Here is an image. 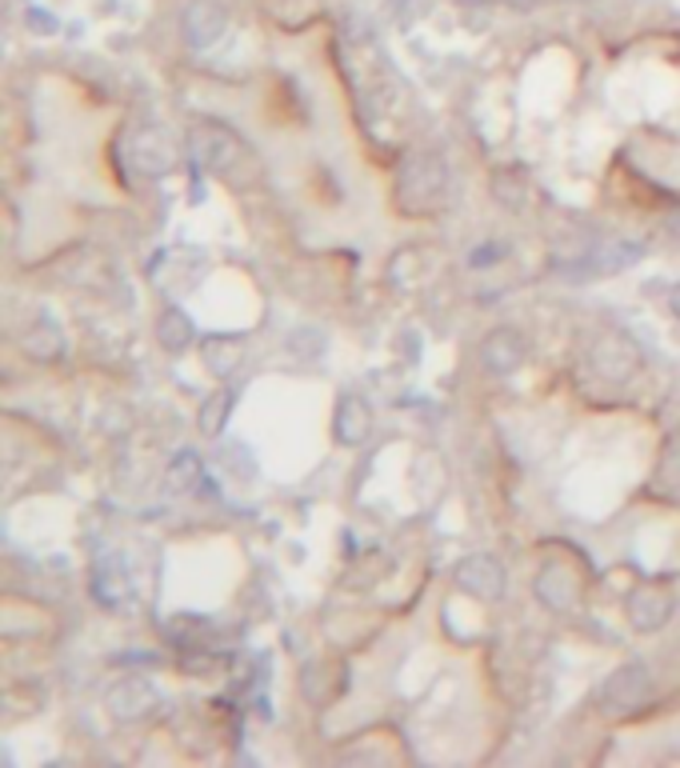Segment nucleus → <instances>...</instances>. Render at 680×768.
<instances>
[{
	"label": "nucleus",
	"instance_id": "nucleus-6",
	"mask_svg": "<svg viewBox=\"0 0 680 768\" xmlns=\"http://www.w3.org/2000/svg\"><path fill=\"white\" fill-rule=\"evenodd\" d=\"M224 33H229V9L220 0H188L185 9H180V41L188 48L205 53Z\"/></svg>",
	"mask_w": 680,
	"mask_h": 768
},
{
	"label": "nucleus",
	"instance_id": "nucleus-22",
	"mask_svg": "<svg viewBox=\"0 0 680 768\" xmlns=\"http://www.w3.org/2000/svg\"><path fill=\"white\" fill-rule=\"evenodd\" d=\"M24 21H29V29H36L41 36L56 33V21H53V17H48L44 9H29V12H24Z\"/></svg>",
	"mask_w": 680,
	"mask_h": 768
},
{
	"label": "nucleus",
	"instance_id": "nucleus-18",
	"mask_svg": "<svg viewBox=\"0 0 680 768\" xmlns=\"http://www.w3.org/2000/svg\"><path fill=\"white\" fill-rule=\"evenodd\" d=\"M340 684H332V665L329 660H308L300 672V696L312 704H325L329 696H337Z\"/></svg>",
	"mask_w": 680,
	"mask_h": 768
},
{
	"label": "nucleus",
	"instance_id": "nucleus-24",
	"mask_svg": "<svg viewBox=\"0 0 680 768\" xmlns=\"http://www.w3.org/2000/svg\"><path fill=\"white\" fill-rule=\"evenodd\" d=\"M505 9H513V12H533V9H540L545 0H501Z\"/></svg>",
	"mask_w": 680,
	"mask_h": 768
},
{
	"label": "nucleus",
	"instance_id": "nucleus-15",
	"mask_svg": "<svg viewBox=\"0 0 680 768\" xmlns=\"http://www.w3.org/2000/svg\"><path fill=\"white\" fill-rule=\"evenodd\" d=\"M232 405H237V393H232L229 384H220V388H212L205 401H200L197 408V428L205 432V437H220L224 432V425H229V413Z\"/></svg>",
	"mask_w": 680,
	"mask_h": 768
},
{
	"label": "nucleus",
	"instance_id": "nucleus-27",
	"mask_svg": "<svg viewBox=\"0 0 680 768\" xmlns=\"http://www.w3.org/2000/svg\"><path fill=\"white\" fill-rule=\"evenodd\" d=\"M569 4H581V0H569Z\"/></svg>",
	"mask_w": 680,
	"mask_h": 768
},
{
	"label": "nucleus",
	"instance_id": "nucleus-16",
	"mask_svg": "<svg viewBox=\"0 0 680 768\" xmlns=\"http://www.w3.org/2000/svg\"><path fill=\"white\" fill-rule=\"evenodd\" d=\"M92 596L105 608H121V601L129 596V577L121 572L117 560H100L97 569H92Z\"/></svg>",
	"mask_w": 680,
	"mask_h": 768
},
{
	"label": "nucleus",
	"instance_id": "nucleus-5",
	"mask_svg": "<svg viewBox=\"0 0 680 768\" xmlns=\"http://www.w3.org/2000/svg\"><path fill=\"white\" fill-rule=\"evenodd\" d=\"M161 704V692L153 689V681L144 677H121L112 681L109 692H105V713L117 721V725H141L156 713Z\"/></svg>",
	"mask_w": 680,
	"mask_h": 768
},
{
	"label": "nucleus",
	"instance_id": "nucleus-23",
	"mask_svg": "<svg viewBox=\"0 0 680 768\" xmlns=\"http://www.w3.org/2000/svg\"><path fill=\"white\" fill-rule=\"evenodd\" d=\"M665 232H669L672 241H680V200H672V209L665 212Z\"/></svg>",
	"mask_w": 680,
	"mask_h": 768
},
{
	"label": "nucleus",
	"instance_id": "nucleus-8",
	"mask_svg": "<svg viewBox=\"0 0 680 768\" xmlns=\"http://www.w3.org/2000/svg\"><path fill=\"white\" fill-rule=\"evenodd\" d=\"M129 165L141 176H168L176 168V149L161 129L129 132Z\"/></svg>",
	"mask_w": 680,
	"mask_h": 768
},
{
	"label": "nucleus",
	"instance_id": "nucleus-9",
	"mask_svg": "<svg viewBox=\"0 0 680 768\" xmlns=\"http://www.w3.org/2000/svg\"><path fill=\"white\" fill-rule=\"evenodd\" d=\"M533 596H537L549 613H569L577 601V572L564 560H545L533 577Z\"/></svg>",
	"mask_w": 680,
	"mask_h": 768
},
{
	"label": "nucleus",
	"instance_id": "nucleus-26",
	"mask_svg": "<svg viewBox=\"0 0 680 768\" xmlns=\"http://www.w3.org/2000/svg\"><path fill=\"white\" fill-rule=\"evenodd\" d=\"M457 4H464V9H484V4H493V0H457Z\"/></svg>",
	"mask_w": 680,
	"mask_h": 768
},
{
	"label": "nucleus",
	"instance_id": "nucleus-1",
	"mask_svg": "<svg viewBox=\"0 0 680 768\" xmlns=\"http://www.w3.org/2000/svg\"><path fill=\"white\" fill-rule=\"evenodd\" d=\"M188 153L200 168H209L212 176L229 180V185L241 188L249 176L256 173V156L253 149L244 144L241 132H232L229 124L220 121H197L188 129Z\"/></svg>",
	"mask_w": 680,
	"mask_h": 768
},
{
	"label": "nucleus",
	"instance_id": "nucleus-14",
	"mask_svg": "<svg viewBox=\"0 0 680 768\" xmlns=\"http://www.w3.org/2000/svg\"><path fill=\"white\" fill-rule=\"evenodd\" d=\"M156 341H161V349L165 352L180 356L188 344L197 341V325H193V317H188L180 305H165L161 312H156Z\"/></svg>",
	"mask_w": 680,
	"mask_h": 768
},
{
	"label": "nucleus",
	"instance_id": "nucleus-13",
	"mask_svg": "<svg viewBox=\"0 0 680 768\" xmlns=\"http://www.w3.org/2000/svg\"><path fill=\"white\" fill-rule=\"evenodd\" d=\"M200 364L209 369V376H217L220 384L232 381V373L244 364V341L232 332H209L200 337Z\"/></svg>",
	"mask_w": 680,
	"mask_h": 768
},
{
	"label": "nucleus",
	"instance_id": "nucleus-4",
	"mask_svg": "<svg viewBox=\"0 0 680 768\" xmlns=\"http://www.w3.org/2000/svg\"><path fill=\"white\" fill-rule=\"evenodd\" d=\"M452 584L464 596H472V601L496 604L508 593V572L493 552H469V557H461L452 564Z\"/></svg>",
	"mask_w": 680,
	"mask_h": 768
},
{
	"label": "nucleus",
	"instance_id": "nucleus-12",
	"mask_svg": "<svg viewBox=\"0 0 680 768\" xmlns=\"http://www.w3.org/2000/svg\"><path fill=\"white\" fill-rule=\"evenodd\" d=\"M593 364L596 373L608 376V381H628L640 369V349L628 337H621V332H608V337L596 341Z\"/></svg>",
	"mask_w": 680,
	"mask_h": 768
},
{
	"label": "nucleus",
	"instance_id": "nucleus-11",
	"mask_svg": "<svg viewBox=\"0 0 680 768\" xmlns=\"http://www.w3.org/2000/svg\"><path fill=\"white\" fill-rule=\"evenodd\" d=\"M369 432H373V408H369V401L361 393H344L337 401V408H332V437H337V445L357 449V445L369 440Z\"/></svg>",
	"mask_w": 680,
	"mask_h": 768
},
{
	"label": "nucleus",
	"instance_id": "nucleus-7",
	"mask_svg": "<svg viewBox=\"0 0 680 768\" xmlns=\"http://www.w3.org/2000/svg\"><path fill=\"white\" fill-rule=\"evenodd\" d=\"M625 616L637 633H660L672 616V593L665 584L645 581L625 596Z\"/></svg>",
	"mask_w": 680,
	"mask_h": 768
},
{
	"label": "nucleus",
	"instance_id": "nucleus-2",
	"mask_svg": "<svg viewBox=\"0 0 680 768\" xmlns=\"http://www.w3.org/2000/svg\"><path fill=\"white\" fill-rule=\"evenodd\" d=\"M452 173L437 153H413L396 168V205L408 217H432L449 205Z\"/></svg>",
	"mask_w": 680,
	"mask_h": 768
},
{
	"label": "nucleus",
	"instance_id": "nucleus-3",
	"mask_svg": "<svg viewBox=\"0 0 680 768\" xmlns=\"http://www.w3.org/2000/svg\"><path fill=\"white\" fill-rule=\"evenodd\" d=\"M648 696H652V669L645 660H625L596 689V709L604 716H633L640 704H648Z\"/></svg>",
	"mask_w": 680,
	"mask_h": 768
},
{
	"label": "nucleus",
	"instance_id": "nucleus-25",
	"mask_svg": "<svg viewBox=\"0 0 680 768\" xmlns=\"http://www.w3.org/2000/svg\"><path fill=\"white\" fill-rule=\"evenodd\" d=\"M669 312L680 320V285H672V288H669Z\"/></svg>",
	"mask_w": 680,
	"mask_h": 768
},
{
	"label": "nucleus",
	"instance_id": "nucleus-10",
	"mask_svg": "<svg viewBox=\"0 0 680 768\" xmlns=\"http://www.w3.org/2000/svg\"><path fill=\"white\" fill-rule=\"evenodd\" d=\"M528 356V344L525 337L516 329H508V325H501V329H493L489 337L481 341V364L489 369L493 376H513L520 364H525Z\"/></svg>",
	"mask_w": 680,
	"mask_h": 768
},
{
	"label": "nucleus",
	"instance_id": "nucleus-21",
	"mask_svg": "<svg viewBox=\"0 0 680 768\" xmlns=\"http://www.w3.org/2000/svg\"><path fill=\"white\" fill-rule=\"evenodd\" d=\"M505 261V244H476L469 253V268H493Z\"/></svg>",
	"mask_w": 680,
	"mask_h": 768
},
{
	"label": "nucleus",
	"instance_id": "nucleus-17",
	"mask_svg": "<svg viewBox=\"0 0 680 768\" xmlns=\"http://www.w3.org/2000/svg\"><path fill=\"white\" fill-rule=\"evenodd\" d=\"M21 349L29 352L33 361H56V356L65 352V337H61V329H56L53 320L44 317V320H36L33 329L24 332Z\"/></svg>",
	"mask_w": 680,
	"mask_h": 768
},
{
	"label": "nucleus",
	"instance_id": "nucleus-20",
	"mask_svg": "<svg viewBox=\"0 0 680 768\" xmlns=\"http://www.w3.org/2000/svg\"><path fill=\"white\" fill-rule=\"evenodd\" d=\"M493 197H496V205H505V209H525V200H528L525 176L513 173V168H501V173L493 176Z\"/></svg>",
	"mask_w": 680,
	"mask_h": 768
},
{
	"label": "nucleus",
	"instance_id": "nucleus-19",
	"mask_svg": "<svg viewBox=\"0 0 680 768\" xmlns=\"http://www.w3.org/2000/svg\"><path fill=\"white\" fill-rule=\"evenodd\" d=\"M168 493H188V489H197V481H205V464L193 449L176 452L173 464H168Z\"/></svg>",
	"mask_w": 680,
	"mask_h": 768
}]
</instances>
